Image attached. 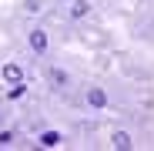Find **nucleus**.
<instances>
[{"instance_id":"obj_9","label":"nucleus","mask_w":154,"mask_h":151,"mask_svg":"<svg viewBox=\"0 0 154 151\" xmlns=\"http://www.w3.org/2000/svg\"><path fill=\"white\" fill-rule=\"evenodd\" d=\"M14 144V134L10 131H0V148H10Z\"/></svg>"},{"instance_id":"obj_1","label":"nucleus","mask_w":154,"mask_h":151,"mask_svg":"<svg viewBox=\"0 0 154 151\" xmlns=\"http://www.w3.org/2000/svg\"><path fill=\"white\" fill-rule=\"evenodd\" d=\"M27 44H30V50H34V54H47V30H30L27 34Z\"/></svg>"},{"instance_id":"obj_2","label":"nucleus","mask_w":154,"mask_h":151,"mask_svg":"<svg viewBox=\"0 0 154 151\" xmlns=\"http://www.w3.org/2000/svg\"><path fill=\"white\" fill-rule=\"evenodd\" d=\"M87 104H91V108H107V94H104V87H91V91H87Z\"/></svg>"},{"instance_id":"obj_7","label":"nucleus","mask_w":154,"mask_h":151,"mask_svg":"<svg viewBox=\"0 0 154 151\" xmlns=\"http://www.w3.org/2000/svg\"><path fill=\"white\" fill-rule=\"evenodd\" d=\"M23 81H17V84H7V97H23Z\"/></svg>"},{"instance_id":"obj_4","label":"nucleus","mask_w":154,"mask_h":151,"mask_svg":"<svg viewBox=\"0 0 154 151\" xmlns=\"http://www.w3.org/2000/svg\"><path fill=\"white\" fill-rule=\"evenodd\" d=\"M4 81L7 84H17V81H23V71H20V64H4Z\"/></svg>"},{"instance_id":"obj_8","label":"nucleus","mask_w":154,"mask_h":151,"mask_svg":"<svg viewBox=\"0 0 154 151\" xmlns=\"http://www.w3.org/2000/svg\"><path fill=\"white\" fill-rule=\"evenodd\" d=\"M50 81H54V84H60V87H64V84H67V74L54 67V71H50Z\"/></svg>"},{"instance_id":"obj_5","label":"nucleus","mask_w":154,"mask_h":151,"mask_svg":"<svg viewBox=\"0 0 154 151\" xmlns=\"http://www.w3.org/2000/svg\"><path fill=\"white\" fill-rule=\"evenodd\" d=\"M37 141H40L44 148H60V144H64V134H60V131H44Z\"/></svg>"},{"instance_id":"obj_3","label":"nucleus","mask_w":154,"mask_h":151,"mask_svg":"<svg viewBox=\"0 0 154 151\" xmlns=\"http://www.w3.org/2000/svg\"><path fill=\"white\" fill-rule=\"evenodd\" d=\"M91 10H94L91 0H74V4H70V17H74V20H84Z\"/></svg>"},{"instance_id":"obj_6","label":"nucleus","mask_w":154,"mask_h":151,"mask_svg":"<svg viewBox=\"0 0 154 151\" xmlns=\"http://www.w3.org/2000/svg\"><path fill=\"white\" fill-rule=\"evenodd\" d=\"M111 144H114V148H121V151H127L134 141H131V134H127V131H114V134H111Z\"/></svg>"}]
</instances>
